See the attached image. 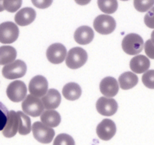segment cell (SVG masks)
I'll list each match as a JSON object with an SVG mask.
<instances>
[{
	"label": "cell",
	"mask_w": 154,
	"mask_h": 145,
	"mask_svg": "<svg viewBox=\"0 0 154 145\" xmlns=\"http://www.w3.org/2000/svg\"><path fill=\"white\" fill-rule=\"evenodd\" d=\"M122 48L127 54L135 55L143 51V40L138 34H128L122 39Z\"/></svg>",
	"instance_id": "cell-1"
},
{
	"label": "cell",
	"mask_w": 154,
	"mask_h": 145,
	"mask_svg": "<svg viewBox=\"0 0 154 145\" xmlns=\"http://www.w3.org/2000/svg\"><path fill=\"white\" fill-rule=\"evenodd\" d=\"M21 106L25 114L32 117L41 116L45 109L42 100L32 94L26 96Z\"/></svg>",
	"instance_id": "cell-2"
},
{
	"label": "cell",
	"mask_w": 154,
	"mask_h": 145,
	"mask_svg": "<svg viewBox=\"0 0 154 145\" xmlns=\"http://www.w3.org/2000/svg\"><path fill=\"white\" fill-rule=\"evenodd\" d=\"M88 60L86 51L80 47H75L68 51L66 64L70 69H78L83 66Z\"/></svg>",
	"instance_id": "cell-3"
},
{
	"label": "cell",
	"mask_w": 154,
	"mask_h": 145,
	"mask_svg": "<svg viewBox=\"0 0 154 145\" xmlns=\"http://www.w3.org/2000/svg\"><path fill=\"white\" fill-rule=\"evenodd\" d=\"M26 64L21 60H17L2 68V76L8 79H15L21 78L26 74Z\"/></svg>",
	"instance_id": "cell-4"
},
{
	"label": "cell",
	"mask_w": 154,
	"mask_h": 145,
	"mask_svg": "<svg viewBox=\"0 0 154 145\" xmlns=\"http://www.w3.org/2000/svg\"><path fill=\"white\" fill-rule=\"evenodd\" d=\"M33 137L42 143H49L52 141L55 134L54 129L44 125L42 122H35L32 125Z\"/></svg>",
	"instance_id": "cell-5"
},
{
	"label": "cell",
	"mask_w": 154,
	"mask_h": 145,
	"mask_svg": "<svg viewBox=\"0 0 154 145\" xmlns=\"http://www.w3.org/2000/svg\"><path fill=\"white\" fill-rule=\"evenodd\" d=\"M19 36V29L17 24L7 21L0 24V42L11 44L15 42Z\"/></svg>",
	"instance_id": "cell-6"
},
{
	"label": "cell",
	"mask_w": 154,
	"mask_h": 145,
	"mask_svg": "<svg viewBox=\"0 0 154 145\" xmlns=\"http://www.w3.org/2000/svg\"><path fill=\"white\" fill-rule=\"evenodd\" d=\"M94 28L102 35L110 34L115 30L116 23L113 17L107 14H100L94 20Z\"/></svg>",
	"instance_id": "cell-7"
},
{
	"label": "cell",
	"mask_w": 154,
	"mask_h": 145,
	"mask_svg": "<svg viewBox=\"0 0 154 145\" xmlns=\"http://www.w3.org/2000/svg\"><path fill=\"white\" fill-rule=\"evenodd\" d=\"M27 88L23 82L15 80L8 85L6 89V94L8 98L13 102L18 103L23 100L26 96Z\"/></svg>",
	"instance_id": "cell-8"
},
{
	"label": "cell",
	"mask_w": 154,
	"mask_h": 145,
	"mask_svg": "<svg viewBox=\"0 0 154 145\" xmlns=\"http://www.w3.org/2000/svg\"><path fill=\"white\" fill-rule=\"evenodd\" d=\"M48 88L47 79L41 75L34 76L29 83V91L32 95L37 97H43L48 91Z\"/></svg>",
	"instance_id": "cell-9"
},
{
	"label": "cell",
	"mask_w": 154,
	"mask_h": 145,
	"mask_svg": "<svg viewBox=\"0 0 154 145\" xmlns=\"http://www.w3.org/2000/svg\"><path fill=\"white\" fill-rule=\"evenodd\" d=\"M96 109L100 114L106 116H111L117 111L118 103L115 99L101 97L96 103Z\"/></svg>",
	"instance_id": "cell-10"
},
{
	"label": "cell",
	"mask_w": 154,
	"mask_h": 145,
	"mask_svg": "<svg viewBox=\"0 0 154 145\" xmlns=\"http://www.w3.org/2000/svg\"><path fill=\"white\" fill-rule=\"evenodd\" d=\"M66 48L63 44L54 43L46 51V57L49 62L54 64L61 63L66 56Z\"/></svg>",
	"instance_id": "cell-11"
},
{
	"label": "cell",
	"mask_w": 154,
	"mask_h": 145,
	"mask_svg": "<svg viewBox=\"0 0 154 145\" xmlns=\"http://www.w3.org/2000/svg\"><path fill=\"white\" fill-rule=\"evenodd\" d=\"M96 132L99 138L103 140H109L115 135L116 126L115 122L109 119H104L97 125Z\"/></svg>",
	"instance_id": "cell-12"
},
{
	"label": "cell",
	"mask_w": 154,
	"mask_h": 145,
	"mask_svg": "<svg viewBox=\"0 0 154 145\" xmlns=\"http://www.w3.org/2000/svg\"><path fill=\"white\" fill-rule=\"evenodd\" d=\"M119 85L116 79L111 76L105 77L100 83V91L106 97H112L117 94Z\"/></svg>",
	"instance_id": "cell-13"
},
{
	"label": "cell",
	"mask_w": 154,
	"mask_h": 145,
	"mask_svg": "<svg viewBox=\"0 0 154 145\" xmlns=\"http://www.w3.org/2000/svg\"><path fill=\"white\" fill-rule=\"evenodd\" d=\"M19 118L17 112L14 110L9 111L8 115L6 125L2 130V134L6 137H12L15 136L18 131Z\"/></svg>",
	"instance_id": "cell-14"
},
{
	"label": "cell",
	"mask_w": 154,
	"mask_h": 145,
	"mask_svg": "<svg viewBox=\"0 0 154 145\" xmlns=\"http://www.w3.org/2000/svg\"><path fill=\"white\" fill-rule=\"evenodd\" d=\"M36 17L35 11L32 8H23L20 9L14 16V20L19 26H27L35 20Z\"/></svg>",
	"instance_id": "cell-15"
},
{
	"label": "cell",
	"mask_w": 154,
	"mask_h": 145,
	"mask_svg": "<svg viewBox=\"0 0 154 145\" xmlns=\"http://www.w3.org/2000/svg\"><path fill=\"white\" fill-rule=\"evenodd\" d=\"M42 103L46 110H54L59 106L61 101V96L57 90L51 88L42 97Z\"/></svg>",
	"instance_id": "cell-16"
},
{
	"label": "cell",
	"mask_w": 154,
	"mask_h": 145,
	"mask_svg": "<svg viewBox=\"0 0 154 145\" xmlns=\"http://www.w3.org/2000/svg\"><path fill=\"white\" fill-rule=\"evenodd\" d=\"M94 33L90 26H82L77 28L74 33V39L79 45H87L92 42Z\"/></svg>",
	"instance_id": "cell-17"
},
{
	"label": "cell",
	"mask_w": 154,
	"mask_h": 145,
	"mask_svg": "<svg viewBox=\"0 0 154 145\" xmlns=\"http://www.w3.org/2000/svg\"><path fill=\"white\" fill-rule=\"evenodd\" d=\"M150 66V61L146 56L139 55L135 56L130 60V68L135 73L140 74L146 72Z\"/></svg>",
	"instance_id": "cell-18"
},
{
	"label": "cell",
	"mask_w": 154,
	"mask_h": 145,
	"mask_svg": "<svg viewBox=\"0 0 154 145\" xmlns=\"http://www.w3.org/2000/svg\"><path fill=\"white\" fill-rule=\"evenodd\" d=\"M40 119L41 122L44 125H47L50 128L58 126L59 124L60 123V121H61L60 113L54 110H48L43 112L41 115Z\"/></svg>",
	"instance_id": "cell-19"
},
{
	"label": "cell",
	"mask_w": 154,
	"mask_h": 145,
	"mask_svg": "<svg viewBox=\"0 0 154 145\" xmlns=\"http://www.w3.org/2000/svg\"><path fill=\"white\" fill-rule=\"evenodd\" d=\"M62 94L66 100H75L80 97L82 94V88L77 83L69 82L63 86Z\"/></svg>",
	"instance_id": "cell-20"
},
{
	"label": "cell",
	"mask_w": 154,
	"mask_h": 145,
	"mask_svg": "<svg viewBox=\"0 0 154 145\" xmlns=\"http://www.w3.org/2000/svg\"><path fill=\"white\" fill-rule=\"evenodd\" d=\"M137 82H138V77L134 72H123L119 77V86L123 90H128L134 88Z\"/></svg>",
	"instance_id": "cell-21"
},
{
	"label": "cell",
	"mask_w": 154,
	"mask_h": 145,
	"mask_svg": "<svg viewBox=\"0 0 154 145\" xmlns=\"http://www.w3.org/2000/svg\"><path fill=\"white\" fill-rule=\"evenodd\" d=\"M17 57L15 48L9 45L0 47V64L7 65L14 61Z\"/></svg>",
	"instance_id": "cell-22"
},
{
	"label": "cell",
	"mask_w": 154,
	"mask_h": 145,
	"mask_svg": "<svg viewBox=\"0 0 154 145\" xmlns=\"http://www.w3.org/2000/svg\"><path fill=\"white\" fill-rule=\"evenodd\" d=\"M17 113L19 118V134L21 135H26L30 132L32 128L30 118L22 111H17Z\"/></svg>",
	"instance_id": "cell-23"
},
{
	"label": "cell",
	"mask_w": 154,
	"mask_h": 145,
	"mask_svg": "<svg viewBox=\"0 0 154 145\" xmlns=\"http://www.w3.org/2000/svg\"><path fill=\"white\" fill-rule=\"evenodd\" d=\"M97 5L102 12L105 14H113L118 8L117 0H97Z\"/></svg>",
	"instance_id": "cell-24"
},
{
	"label": "cell",
	"mask_w": 154,
	"mask_h": 145,
	"mask_svg": "<svg viewBox=\"0 0 154 145\" xmlns=\"http://www.w3.org/2000/svg\"><path fill=\"white\" fill-rule=\"evenodd\" d=\"M154 5V0H134V6L139 12H146Z\"/></svg>",
	"instance_id": "cell-25"
},
{
	"label": "cell",
	"mask_w": 154,
	"mask_h": 145,
	"mask_svg": "<svg viewBox=\"0 0 154 145\" xmlns=\"http://www.w3.org/2000/svg\"><path fill=\"white\" fill-rule=\"evenodd\" d=\"M53 145H75V140L69 134L62 133L56 137Z\"/></svg>",
	"instance_id": "cell-26"
},
{
	"label": "cell",
	"mask_w": 154,
	"mask_h": 145,
	"mask_svg": "<svg viewBox=\"0 0 154 145\" xmlns=\"http://www.w3.org/2000/svg\"><path fill=\"white\" fill-rule=\"evenodd\" d=\"M4 8L8 12H16L21 7L22 0H4Z\"/></svg>",
	"instance_id": "cell-27"
},
{
	"label": "cell",
	"mask_w": 154,
	"mask_h": 145,
	"mask_svg": "<svg viewBox=\"0 0 154 145\" xmlns=\"http://www.w3.org/2000/svg\"><path fill=\"white\" fill-rule=\"evenodd\" d=\"M142 82L146 88L154 89V69L147 70L143 73Z\"/></svg>",
	"instance_id": "cell-28"
},
{
	"label": "cell",
	"mask_w": 154,
	"mask_h": 145,
	"mask_svg": "<svg viewBox=\"0 0 154 145\" xmlns=\"http://www.w3.org/2000/svg\"><path fill=\"white\" fill-rule=\"evenodd\" d=\"M8 113V108L0 101V131H2L6 125Z\"/></svg>",
	"instance_id": "cell-29"
},
{
	"label": "cell",
	"mask_w": 154,
	"mask_h": 145,
	"mask_svg": "<svg viewBox=\"0 0 154 145\" xmlns=\"http://www.w3.org/2000/svg\"><path fill=\"white\" fill-rule=\"evenodd\" d=\"M144 23L146 26L154 29V6L151 8L144 16Z\"/></svg>",
	"instance_id": "cell-30"
},
{
	"label": "cell",
	"mask_w": 154,
	"mask_h": 145,
	"mask_svg": "<svg viewBox=\"0 0 154 145\" xmlns=\"http://www.w3.org/2000/svg\"><path fill=\"white\" fill-rule=\"evenodd\" d=\"M33 5H35L36 8H41V9H45L51 6L53 2V0H31Z\"/></svg>",
	"instance_id": "cell-31"
},
{
	"label": "cell",
	"mask_w": 154,
	"mask_h": 145,
	"mask_svg": "<svg viewBox=\"0 0 154 145\" xmlns=\"http://www.w3.org/2000/svg\"><path fill=\"white\" fill-rule=\"evenodd\" d=\"M144 51L148 57L154 59V44L151 39H148L144 45Z\"/></svg>",
	"instance_id": "cell-32"
},
{
	"label": "cell",
	"mask_w": 154,
	"mask_h": 145,
	"mask_svg": "<svg viewBox=\"0 0 154 145\" xmlns=\"http://www.w3.org/2000/svg\"><path fill=\"white\" fill-rule=\"evenodd\" d=\"M91 1V0H75V2L79 5H88Z\"/></svg>",
	"instance_id": "cell-33"
},
{
	"label": "cell",
	"mask_w": 154,
	"mask_h": 145,
	"mask_svg": "<svg viewBox=\"0 0 154 145\" xmlns=\"http://www.w3.org/2000/svg\"><path fill=\"white\" fill-rule=\"evenodd\" d=\"M4 0H0V12H2L5 10V8H4V5H3Z\"/></svg>",
	"instance_id": "cell-34"
},
{
	"label": "cell",
	"mask_w": 154,
	"mask_h": 145,
	"mask_svg": "<svg viewBox=\"0 0 154 145\" xmlns=\"http://www.w3.org/2000/svg\"><path fill=\"white\" fill-rule=\"evenodd\" d=\"M151 41H152V43L154 44V30L152 31V33H151Z\"/></svg>",
	"instance_id": "cell-35"
},
{
	"label": "cell",
	"mask_w": 154,
	"mask_h": 145,
	"mask_svg": "<svg viewBox=\"0 0 154 145\" xmlns=\"http://www.w3.org/2000/svg\"><path fill=\"white\" fill-rule=\"evenodd\" d=\"M121 1H128V0H121Z\"/></svg>",
	"instance_id": "cell-36"
}]
</instances>
